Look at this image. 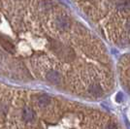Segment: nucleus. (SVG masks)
I'll return each instance as SVG.
<instances>
[{
	"label": "nucleus",
	"instance_id": "f257e3e1",
	"mask_svg": "<svg viewBox=\"0 0 130 129\" xmlns=\"http://www.w3.org/2000/svg\"><path fill=\"white\" fill-rule=\"evenodd\" d=\"M46 80L54 85H58L62 81V77L60 75V73H58L55 70H50L47 72L46 74Z\"/></svg>",
	"mask_w": 130,
	"mask_h": 129
},
{
	"label": "nucleus",
	"instance_id": "f03ea898",
	"mask_svg": "<svg viewBox=\"0 0 130 129\" xmlns=\"http://www.w3.org/2000/svg\"><path fill=\"white\" fill-rule=\"evenodd\" d=\"M22 118L24 122H31L35 119V113L30 107H23L22 111Z\"/></svg>",
	"mask_w": 130,
	"mask_h": 129
},
{
	"label": "nucleus",
	"instance_id": "7ed1b4c3",
	"mask_svg": "<svg viewBox=\"0 0 130 129\" xmlns=\"http://www.w3.org/2000/svg\"><path fill=\"white\" fill-rule=\"evenodd\" d=\"M52 103V99L49 95H46V94H43V95H40L39 97L36 98L35 100V104L36 106H38L40 108H46L50 106Z\"/></svg>",
	"mask_w": 130,
	"mask_h": 129
},
{
	"label": "nucleus",
	"instance_id": "20e7f679",
	"mask_svg": "<svg viewBox=\"0 0 130 129\" xmlns=\"http://www.w3.org/2000/svg\"><path fill=\"white\" fill-rule=\"evenodd\" d=\"M55 25L60 30H67L70 27V21L65 17H58L55 20Z\"/></svg>",
	"mask_w": 130,
	"mask_h": 129
},
{
	"label": "nucleus",
	"instance_id": "39448f33",
	"mask_svg": "<svg viewBox=\"0 0 130 129\" xmlns=\"http://www.w3.org/2000/svg\"><path fill=\"white\" fill-rule=\"evenodd\" d=\"M0 43L2 45V47L5 49L6 51L10 52V53H14L15 52V47L12 44V42L5 36H0Z\"/></svg>",
	"mask_w": 130,
	"mask_h": 129
},
{
	"label": "nucleus",
	"instance_id": "423d86ee",
	"mask_svg": "<svg viewBox=\"0 0 130 129\" xmlns=\"http://www.w3.org/2000/svg\"><path fill=\"white\" fill-rule=\"evenodd\" d=\"M88 92L92 95L98 96L102 93V87L99 84H91L88 86Z\"/></svg>",
	"mask_w": 130,
	"mask_h": 129
},
{
	"label": "nucleus",
	"instance_id": "0eeeda50",
	"mask_svg": "<svg viewBox=\"0 0 130 129\" xmlns=\"http://www.w3.org/2000/svg\"><path fill=\"white\" fill-rule=\"evenodd\" d=\"M105 129H118V127H117V125H116L115 123L110 122V123H108L106 126H105Z\"/></svg>",
	"mask_w": 130,
	"mask_h": 129
},
{
	"label": "nucleus",
	"instance_id": "6e6552de",
	"mask_svg": "<svg viewBox=\"0 0 130 129\" xmlns=\"http://www.w3.org/2000/svg\"><path fill=\"white\" fill-rule=\"evenodd\" d=\"M126 29H127V31L130 33V20H128L127 22H126Z\"/></svg>",
	"mask_w": 130,
	"mask_h": 129
}]
</instances>
